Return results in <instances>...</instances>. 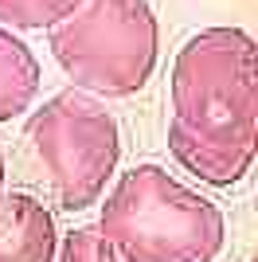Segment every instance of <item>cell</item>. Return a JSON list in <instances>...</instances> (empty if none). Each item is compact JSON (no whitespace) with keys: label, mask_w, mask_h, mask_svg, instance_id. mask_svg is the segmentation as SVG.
Wrapping results in <instances>:
<instances>
[{"label":"cell","mask_w":258,"mask_h":262,"mask_svg":"<svg viewBox=\"0 0 258 262\" xmlns=\"http://www.w3.org/2000/svg\"><path fill=\"white\" fill-rule=\"evenodd\" d=\"M55 262H125V258H121L118 247L102 235L98 223H86V227H75V231L63 235Z\"/></svg>","instance_id":"cell-9"},{"label":"cell","mask_w":258,"mask_h":262,"mask_svg":"<svg viewBox=\"0 0 258 262\" xmlns=\"http://www.w3.org/2000/svg\"><path fill=\"white\" fill-rule=\"evenodd\" d=\"M47 47L75 90L94 98H133L161 59V24L149 0H82L47 28Z\"/></svg>","instance_id":"cell-3"},{"label":"cell","mask_w":258,"mask_h":262,"mask_svg":"<svg viewBox=\"0 0 258 262\" xmlns=\"http://www.w3.org/2000/svg\"><path fill=\"white\" fill-rule=\"evenodd\" d=\"M28 145L51 180L63 211H86L106 196L121 161V129L106 102L86 90H59L32 110Z\"/></svg>","instance_id":"cell-4"},{"label":"cell","mask_w":258,"mask_h":262,"mask_svg":"<svg viewBox=\"0 0 258 262\" xmlns=\"http://www.w3.org/2000/svg\"><path fill=\"white\" fill-rule=\"evenodd\" d=\"M82 0H0V24L12 32H47Z\"/></svg>","instance_id":"cell-8"},{"label":"cell","mask_w":258,"mask_h":262,"mask_svg":"<svg viewBox=\"0 0 258 262\" xmlns=\"http://www.w3.org/2000/svg\"><path fill=\"white\" fill-rule=\"evenodd\" d=\"M4 180H8V168H4V149H0V196H4Z\"/></svg>","instance_id":"cell-10"},{"label":"cell","mask_w":258,"mask_h":262,"mask_svg":"<svg viewBox=\"0 0 258 262\" xmlns=\"http://www.w3.org/2000/svg\"><path fill=\"white\" fill-rule=\"evenodd\" d=\"M168 153L180 164L184 172L200 176V184L211 188H231L254 168L258 149L254 145H219V141H204L180 125L168 121Z\"/></svg>","instance_id":"cell-6"},{"label":"cell","mask_w":258,"mask_h":262,"mask_svg":"<svg viewBox=\"0 0 258 262\" xmlns=\"http://www.w3.org/2000/svg\"><path fill=\"white\" fill-rule=\"evenodd\" d=\"M98 227L125 262H215L227 243L223 211L161 164L121 172Z\"/></svg>","instance_id":"cell-1"},{"label":"cell","mask_w":258,"mask_h":262,"mask_svg":"<svg viewBox=\"0 0 258 262\" xmlns=\"http://www.w3.org/2000/svg\"><path fill=\"white\" fill-rule=\"evenodd\" d=\"M168 98L188 133L258 149V39L231 24L188 35L172 59Z\"/></svg>","instance_id":"cell-2"},{"label":"cell","mask_w":258,"mask_h":262,"mask_svg":"<svg viewBox=\"0 0 258 262\" xmlns=\"http://www.w3.org/2000/svg\"><path fill=\"white\" fill-rule=\"evenodd\" d=\"M59 227L47 204L28 192L0 196V262H55Z\"/></svg>","instance_id":"cell-5"},{"label":"cell","mask_w":258,"mask_h":262,"mask_svg":"<svg viewBox=\"0 0 258 262\" xmlns=\"http://www.w3.org/2000/svg\"><path fill=\"white\" fill-rule=\"evenodd\" d=\"M39 59L20 35L0 24V125L28 114L39 94Z\"/></svg>","instance_id":"cell-7"}]
</instances>
